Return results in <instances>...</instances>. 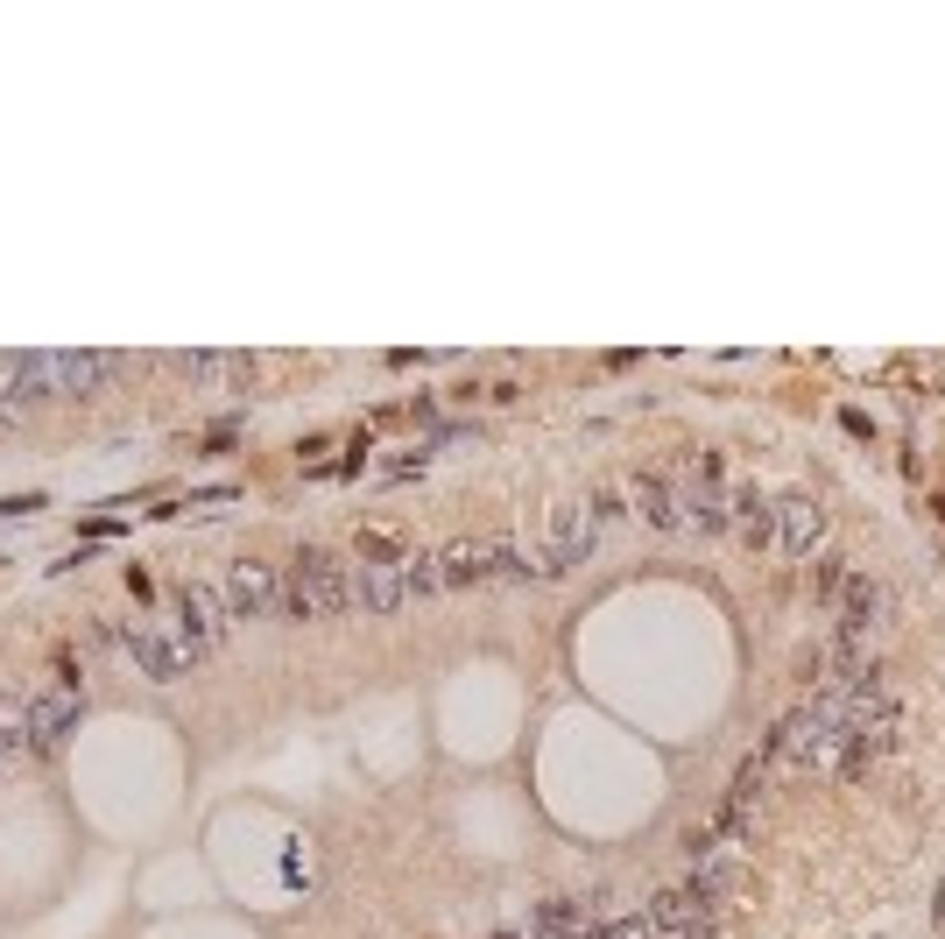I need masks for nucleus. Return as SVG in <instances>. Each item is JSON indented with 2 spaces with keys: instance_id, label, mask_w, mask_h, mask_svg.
I'll use <instances>...</instances> for the list:
<instances>
[{
  "instance_id": "1a4fd4ad",
  "label": "nucleus",
  "mask_w": 945,
  "mask_h": 939,
  "mask_svg": "<svg viewBox=\"0 0 945 939\" xmlns=\"http://www.w3.org/2000/svg\"><path fill=\"white\" fill-rule=\"evenodd\" d=\"M494 558H501V544H487V537H459V544L438 551V573H445V587H487Z\"/></svg>"
},
{
  "instance_id": "6e6552de",
  "label": "nucleus",
  "mask_w": 945,
  "mask_h": 939,
  "mask_svg": "<svg viewBox=\"0 0 945 939\" xmlns=\"http://www.w3.org/2000/svg\"><path fill=\"white\" fill-rule=\"evenodd\" d=\"M36 402H50V389H43V361L36 353H8V375H0V424L36 417Z\"/></svg>"
},
{
  "instance_id": "9b49d317",
  "label": "nucleus",
  "mask_w": 945,
  "mask_h": 939,
  "mask_svg": "<svg viewBox=\"0 0 945 939\" xmlns=\"http://www.w3.org/2000/svg\"><path fill=\"white\" fill-rule=\"evenodd\" d=\"M402 601H410L402 565H360V573H353V607H367V615H396Z\"/></svg>"
},
{
  "instance_id": "9d476101",
  "label": "nucleus",
  "mask_w": 945,
  "mask_h": 939,
  "mask_svg": "<svg viewBox=\"0 0 945 939\" xmlns=\"http://www.w3.org/2000/svg\"><path fill=\"white\" fill-rule=\"evenodd\" d=\"M727 530L741 537V544H776V502L762 495V487H734L727 495Z\"/></svg>"
},
{
  "instance_id": "412c9836",
  "label": "nucleus",
  "mask_w": 945,
  "mask_h": 939,
  "mask_svg": "<svg viewBox=\"0 0 945 939\" xmlns=\"http://www.w3.org/2000/svg\"><path fill=\"white\" fill-rule=\"evenodd\" d=\"M0 375H8V353H0Z\"/></svg>"
},
{
  "instance_id": "2eb2a0df",
  "label": "nucleus",
  "mask_w": 945,
  "mask_h": 939,
  "mask_svg": "<svg viewBox=\"0 0 945 939\" xmlns=\"http://www.w3.org/2000/svg\"><path fill=\"white\" fill-rule=\"evenodd\" d=\"M402 587H410V601L438 593V587H445V573H438V551H424V558H402Z\"/></svg>"
},
{
  "instance_id": "39448f33",
  "label": "nucleus",
  "mask_w": 945,
  "mask_h": 939,
  "mask_svg": "<svg viewBox=\"0 0 945 939\" xmlns=\"http://www.w3.org/2000/svg\"><path fill=\"white\" fill-rule=\"evenodd\" d=\"M78 721H85V693H78V685H50V693H28V742H22V756H50Z\"/></svg>"
},
{
  "instance_id": "4468645a",
  "label": "nucleus",
  "mask_w": 945,
  "mask_h": 939,
  "mask_svg": "<svg viewBox=\"0 0 945 939\" xmlns=\"http://www.w3.org/2000/svg\"><path fill=\"white\" fill-rule=\"evenodd\" d=\"M22 742H28V699L22 693H0V749L22 756Z\"/></svg>"
},
{
  "instance_id": "f257e3e1",
  "label": "nucleus",
  "mask_w": 945,
  "mask_h": 939,
  "mask_svg": "<svg viewBox=\"0 0 945 939\" xmlns=\"http://www.w3.org/2000/svg\"><path fill=\"white\" fill-rule=\"evenodd\" d=\"M353 607V565L325 544H304L282 565V622H318V615H347Z\"/></svg>"
},
{
  "instance_id": "f03ea898",
  "label": "nucleus",
  "mask_w": 945,
  "mask_h": 939,
  "mask_svg": "<svg viewBox=\"0 0 945 939\" xmlns=\"http://www.w3.org/2000/svg\"><path fill=\"white\" fill-rule=\"evenodd\" d=\"M227 622H233V615H227V601H219V587H198V579H191V587H177L170 607H162V629L184 643L191 664H198L205 650L227 643Z\"/></svg>"
},
{
  "instance_id": "6ab92c4d",
  "label": "nucleus",
  "mask_w": 945,
  "mask_h": 939,
  "mask_svg": "<svg viewBox=\"0 0 945 939\" xmlns=\"http://www.w3.org/2000/svg\"><path fill=\"white\" fill-rule=\"evenodd\" d=\"M932 389H938V396H945V361H932Z\"/></svg>"
},
{
  "instance_id": "aec40b11",
  "label": "nucleus",
  "mask_w": 945,
  "mask_h": 939,
  "mask_svg": "<svg viewBox=\"0 0 945 939\" xmlns=\"http://www.w3.org/2000/svg\"><path fill=\"white\" fill-rule=\"evenodd\" d=\"M938 926H945V890H938Z\"/></svg>"
},
{
  "instance_id": "dca6fc26",
  "label": "nucleus",
  "mask_w": 945,
  "mask_h": 939,
  "mask_svg": "<svg viewBox=\"0 0 945 939\" xmlns=\"http://www.w3.org/2000/svg\"><path fill=\"white\" fill-rule=\"evenodd\" d=\"M360 565H402V551H396V537H381V530H367V537H360Z\"/></svg>"
},
{
  "instance_id": "7ed1b4c3",
  "label": "nucleus",
  "mask_w": 945,
  "mask_h": 939,
  "mask_svg": "<svg viewBox=\"0 0 945 939\" xmlns=\"http://www.w3.org/2000/svg\"><path fill=\"white\" fill-rule=\"evenodd\" d=\"M113 643H120V658H128L142 678H156V685H177L191 671V658H184V643H177L170 629H162V615L156 622H120L113 629Z\"/></svg>"
},
{
  "instance_id": "ddd939ff",
  "label": "nucleus",
  "mask_w": 945,
  "mask_h": 939,
  "mask_svg": "<svg viewBox=\"0 0 945 939\" xmlns=\"http://www.w3.org/2000/svg\"><path fill=\"white\" fill-rule=\"evenodd\" d=\"M847 558H839V551H819V558H812V593H819V601H839V593H847Z\"/></svg>"
},
{
  "instance_id": "20e7f679",
  "label": "nucleus",
  "mask_w": 945,
  "mask_h": 939,
  "mask_svg": "<svg viewBox=\"0 0 945 939\" xmlns=\"http://www.w3.org/2000/svg\"><path fill=\"white\" fill-rule=\"evenodd\" d=\"M219 601H227V615H233V622H262V615H276V607H282V565H268V558H240L233 573H227V587H219Z\"/></svg>"
},
{
  "instance_id": "f3484780",
  "label": "nucleus",
  "mask_w": 945,
  "mask_h": 939,
  "mask_svg": "<svg viewBox=\"0 0 945 939\" xmlns=\"http://www.w3.org/2000/svg\"><path fill=\"white\" fill-rule=\"evenodd\" d=\"M614 516H621V495H614V487H593V523H614Z\"/></svg>"
},
{
  "instance_id": "f8f14e48",
  "label": "nucleus",
  "mask_w": 945,
  "mask_h": 939,
  "mask_svg": "<svg viewBox=\"0 0 945 939\" xmlns=\"http://www.w3.org/2000/svg\"><path fill=\"white\" fill-rule=\"evenodd\" d=\"M635 509H642V523H656V530H684V502H678V481H670V473H642Z\"/></svg>"
},
{
  "instance_id": "423d86ee",
  "label": "nucleus",
  "mask_w": 945,
  "mask_h": 939,
  "mask_svg": "<svg viewBox=\"0 0 945 939\" xmlns=\"http://www.w3.org/2000/svg\"><path fill=\"white\" fill-rule=\"evenodd\" d=\"M593 544H599V523H593V509L565 502V509L550 516V544L536 551V573H544V579L572 573V565H586V558H593Z\"/></svg>"
},
{
  "instance_id": "0eeeda50",
  "label": "nucleus",
  "mask_w": 945,
  "mask_h": 939,
  "mask_svg": "<svg viewBox=\"0 0 945 939\" xmlns=\"http://www.w3.org/2000/svg\"><path fill=\"white\" fill-rule=\"evenodd\" d=\"M819 537H826V509L812 495H784L776 502V551L784 558H812Z\"/></svg>"
},
{
  "instance_id": "a211bd4d",
  "label": "nucleus",
  "mask_w": 945,
  "mask_h": 939,
  "mask_svg": "<svg viewBox=\"0 0 945 939\" xmlns=\"http://www.w3.org/2000/svg\"><path fill=\"white\" fill-rule=\"evenodd\" d=\"M839 424H847L853 438H875V424H868V410H839Z\"/></svg>"
}]
</instances>
